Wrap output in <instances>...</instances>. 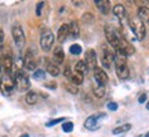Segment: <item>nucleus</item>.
Wrapping results in <instances>:
<instances>
[{
	"instance_id": "nucleus-1",
	"label": "nucleus",
	"mask_w": 149,
	"mask_h": 137,
	"mask_svg": "<svg viewBox=\"0 0 149 137\" xmlns=\"http://www.w3.org/2000/svg\"><path fill=\"white\" fill-rule=\"evenodd\" d=\"M105 36H107V40L109 41V44L115 48L116 53H119V55L130 56V55H133L135 52L134 47L124 38V36L111 25L105 26Z\"/></svg>"
},
{
	"instance_id": "nucleus-2",
	"label": "nucleus",
	"mask_w": 149,
	"mask_h": 137,
	"mask_svg": "<svg viewBox=\"0 0 149 137\" xmlns=\"http://www.w3.org/2000/svg\"><path fill=\"white\" fill-rule=\"evenodd\" d=\"M128 23H130V27H131L133 33L135 34V37L138 38L139 41L144 40L145 36H146V27H145L144 22L141 21L137 15H134L128 19Z\"/></svg>"
},
{
	"instance_id": "nucleus-3",
	"label": "nucleus",
	"mask_w": 149,
	"mask_h": 137,
	"mask_svg": "<svg viewBox=\"0 0 149 137\" xmlns=\"http://www.w3.org/2000/svg\"><path fill=\"white\" fill-rule=\"evenodd\" d=\"M115 64H116V75L120 79H127L130 77V70H128L126 56L117 53L115 56Z\"/></svg>"
},
{
	"instance_id": "nucleus-4",
	"label": "nucleus",
	"mask_w": 149,
	"mask_h": 137,
	"mask_svg": "<svg viewBox=\"0 0 149 137\" xmlns=\"http://www.w3.org/2000/svg\"><path fill=\"white\" fill-rule=\"evenodd\" d=\"M14 82H15V86H18L21 90H26L31 86L28 75L21 68H17L15 71H14Z\"/></svg>"
},
{
	"instance_id": "nucleus-5",
	"label": "nucleus",
	"mask_w": 149,
	"mask_h": 137,
	"mask_svg": "<svg viewBox=\"0 0 149 137\" xmlns=\"http://www.w3.org/2000/svg\"><path fill=\"white\" fill-rule=\"evenodd\" d=\"M105 118H107V114H104V112H100V114L88 116L84 122L86 129H88V130H95V129H98V127L101 126V121L105 119Z\"/></svg>"
},
{
	"instance_id": "nucleus-6",
	"label": "nucleus",
	"mask_w": 149,
	"mask_h": 137,
	"mask_svg": "<svg viewBox=\"0 0 149 137\" xmlns=\"http://www.w3.org/2000/svg\"><path fill=\"white\" fill-rule=\"evenodd\" d=\"M11 34H13V38H14V42L18 49H22L25 47V33L22 30V27L19 25H14L13 29H11Z\"/></svg>"
},
{
	"instance_id": "nucleus-7",
	"label": "nucleus",
	"mask_w": 149,
	"mask_h": 137,
	"mask_svg": "<svg viewBox=\"0 0 149 137\" xmlns=\"http://www.w3.org/2000/svg\"><path fill=\"white\" fill-rule=\"evenodd\" d=\"M0 89L4 95H11L14 89H15V82H14V78L8 75V74H4L3 78L0 81Z\"/></svg>"
},
{
	"instance_id": "nucleus-8",
	"label": "nucleus",
	"mask_w": 149,
	"mask_h": 137,
	"mask_svg": "<svg viewBox=\"0 0 149 137\" xmlns=\"http://www.w3.org/2000/svg\"><path fill=\"white\" fill-rule=\"evenodd\" d=\"M54 44V34L51 33V30H44L40 36V47L43 51H50Z\"/></svg>"
},
{
	"instance_id": "nucleus-9",
	"label": "nucleus",
	"mask_w": 149,
	"mask_h": 137,
	"mask_svg": "<svg viewBox=\"0 0 149 137\" xmlns=\"http://www.w3.org/2000/svg\"><path fill=\"white\" fill-rule=\"evenodd\" d=\"M112 11H113V15H116V18L119 19L120 25H122V26H127L128 25L127 11H126V8H124V5L123 4H116L113 8H112Z\"/></svg>"
},
{
	"instance_id": "nucleus-10",
	"label": "nucleus",
	"mask_w": 149,
	"mask_h": 137,
	"mask_svg": "<svg viewBox=\"0 0 149 137\" xmlns=\"http://www.w3.org/2000/svg\"><path fill=\"white\" fill-rule=\"evenodd\" d=\"M94 79H95L97 84L104 85V86H105V85L108 84V81H109V77H108L107 71H105L104 68L95 67L94 68Z\"/></svg>"
},
{
	"instance_id": "nucleus-11",
	"label": "nucleus",
	"mask_w": 149,
	"mask_h": 137,
	"mask_svg": "<svg viewBox=\"0 0 149 137\" xmlns=\"http://www.w3.org/2000/svg\"><path fill=\"white\" fill-rule=\"evenodd\" d=\"M84 63L87 64V67L88 70L90 68H94L97 67V53L94 49H88L87 52H86V56H84Z\"/></svg>"
},
{
	"instance_id": "nucleus-12",
	"label": "nucleus",
	"mask_w": 149,
	"mask_h": 137,
	"mask_svg": "<svg viewBox=\"0 0 149 137\" xmlns=\"http://www.w3.org/2000/svg\"><path fill=\"white\" fill-rule=\"evenodd\" d=\"M112 62H115V55H113L109 49L102 48V64H104L107 68H109Z\"/></svg>"
},
{
	"instance_id": "nucleus-13",
	"label": "nucleus",
	"mask_w": 149,
	"mask_h": 137,
	"mask_svg": "<svg viewBox=\"0 0 149 137\" xmlns=\"http://www.w3.org/2000/svg\"><path fill=\"white\" fill-rule=\"evenodd\" d=\"M53 60H54V63L57 64V66H58V64H61L65 60V53H64V49H62V47L54 48Z\"/></svg>"
},
{
	"instance_id": "nucleus-14",
	"label": "nucleus",
	"mask_w": 149,
	"mask_h": 137,
	"mask_svg": "<svg viewBox=\"0 0 149 137\" xmlns=\"http://www.w3.org/2000/svg\"><path fill=\"white\" fill-rule=\"evenodd\" d=\"M25 68L26 70H31V71H36V59H33L32 52H28L26 56H25Z\"/></svg>"
},
{
	"instance_id": "nucleus-15",
	"label": "nucleus",
	"mask_w": 149,
	"mask_h": 137,
	"mask_svg": "<svg viewBox=\"0 0 149 137\" xmlns=\"http://www.w3.org/2000/svg\"><path fill=\"white\" fill-rule=\"evenodd\" d=\"M68 36H69V25H68V23H64V25L58 29V36H57V38H58L59 42H64Z\"/></svg>"
},
{
	"instance_id": "nucleus-16",
	"label": "nucleus",
	"mask_w": 149,
	"mask_h": 137,
	"mask_svg": "<svg viewBox=\"0 0 149 137\" xmlns=\"http://www.w3.org/2000/svg\"><path fill=\"white\" fill-rule=\"evenodd\" d=\"M80 34V27H79V23L77 21H72L69 23V36L72 38H77Z\"/></svg>"
},
{
	"instance_id": "nucleus-17",
	"label": "nucleus",
	"mask_w": 149,
	"mask_h": 137,
	"mask_svg": "<svg viewBox=\"0 0 149 137\" xmlns=\"http://www.w3.org/2000/svg\"><path fill=\"white\" fill-rule=\"evenodd\" d=\"M46 70H47V73L50 75H53V77H57L61 74V70L57 64L54 63V62H47V66H46Z\"/></svg>"
},
{
	"instance_id": "nucleus-18",
	"label": "nucleus",
	"mask_w": 149,
	"mask_h": 137,
	"mask_svg": "<svg viewBox=\"0 0 149 137\" xmlns=\"http://www.w3.org/2000/svg\"><path fill=\"white\" fill-rule=\"evenodd\" d=\"M94 3H95V5L100 8V11H101L104 15H107L108 12H109V1L108 0H97Z\"/></svg>"
},
{
	"instance_id": "nucleus-19",
	"label": "nucleus",
	"mask_w": 149,
	"mask_h": 137,
	"mask_svg": "<svg viewBox=\"0 0 149 137\" xmlns=\"http://www.w3.org/2000/svg\"><path fill=\"white\" fill-rule=\"evenodd\" d=\"M93 93H94L95 97H104V95H105V86L94 82L93 84Z\"/></svg>"
},
{
	"instance_id": "nucleus-20",
	"label": "nucleus",
	"mask_w": 149,
	"mask_h": 137,
	"mask_svg": "<svg viewBox=\"0 0 149 137\" xmlns=\"http://www.w3.org/2000/svg\"><path fill=\"white\" fill-rule=\"evenodd\" d=\"M142 22H148L149 23V8L148 7H139L138 8V15H137Z\"/></svg>"
},
{
	"instance_id": "nucleus-21",
	"label": "nucleus",
	"mask_w": 149,
	"mask_h": 137,
	"mask_svg": "<svg viewBox=\"0 0 149 137\" xmlns=\"http://www.w3.org/2000/svg\"><path fill=\"white\" fill-rule=\"evenodd\" d=\"M74 70H76V73L81 74V75H86V74L88 73V67H87V64L84 63V60H79L76 66H74Z\"/></svg>"
},
{
	"instance_id": "nucleus-22",
	"label": "nucleus",
	"mask_w": 149,
	"mask_h": 137,
	"mask_svg": "<svg viewBox=\"0 0 149 137\" xmlns=\"http://www.w3.org/2000/svg\"><path fill=\"white\" fill-rule=\"evenodd\" d=\"M37 100H39V95H37L36 92H28L26 96H25V101H26L29 105L36 104Z\"/></svg>"
},
{
	"instance_id": "nucleus-23",
	"label": "nucleus",
	"mask_w": 149,
	"mask_h": 137,
	"mask_svg": "<svg viewBox=\"0 0 149 137\" xmlns=\"http://www.w3.org/2000/svg\"><path fill=\"white\" fill-rule=\"evenodd\" d=\"M130 129H131V125H130V123H124V125H120V126L115 127V129L112 130V133H113V134H122V133L128 132Z\"/></svg>"
},
{
	"instance_id": "nucleus-24",
	"label": "nucleus",
	"mask_w": 149,
	"mask_h": 137,
	"mask_svg": "<svg viewBox=\"0 0 149 137\" xmlns=\"http://www.w3.org/2000/svg\"><path fill=\"white\" fill-rule=\"evenodd\" d=\"M69 79H70V84H73V85H76V86H77V85H80L81 82H83V75L74 71V73L70 75Z\"/></svg>"
},
{
	"instance_id": "nucleus-25",
	"label": "nucleus",
	"mask_w": 149,
	"mask_h": 137,
	"mask_svg": "<svg viewBox=\"0 0 149 137\" xmlns=\"http://www.w3.org/2000/svg\"><path fill=\"white\" fill-rule=\"evenodd\" d=\"M69 52L72 55H80L81 53V47H80L79 44H73V45H70Z\"/></svg>"
},
{
	"instance_id": "nucleus-26",
	"label": "nucleus",
	"mask_w": 149,
	"mask_h": 137,
	"mask_svg": "<svg viewBox=\"0 0 149 137\" xmlns=\"http://www.w3.org/2000/svg\"><path fill=\"white\" fill-rule=\"evenodd\" d=\"M33 78L35 79H44L46 78V71L44 70H37L36 71H33Z\"/></svg>"
},
{
	"instance_id": "nucleus-27",
	"label": "nucleus",
	"mask_w": 149,
	"mask_h": 137,
	"mask_svg": "<svg viewBox=\"0 0 149 137\" xmlns=\"http://www.w3.org/2000/svg\"><path fill=\"white\" fill-rule=\"evenodd\" d=\"M65 89L68 90L69 93H72V95H77V92H79V89H77V86L73 84H66L65 85Z\"/></svg>"
},
{
	"instance_id": "nucleus-28",
	"label": "nucleus",
	"mask_w": 149,
	"mask_h": 137,
	"mask_svg": "<svg viewBox=\"0 0 149 137\" xmlns=\"http://www.w3.org/2000/svg\"><path fill=\"white\" fill-rule=\"evenodd\" d=\"M62 130L65 133H69L73 130V122H64L62 123Z\"/></svg>"
},
{
	"instance_id": "nucleus-29",
	"label": "nucleus",
	"mask_w": 149,
	"mask_h": 137,
	"mask_svg": "<svg viewBox=\"0 0 149 137\" xmlns=\"http://www.w3.org/2000/svg\"><path fill=\"white\" fill-rule=\"evenodd\" d=\"M61 122H64V118H55V119H51V121H48L46 123V126H54V125H57V123H61Z\"/></svg>"
},
{
	"instance_id": "nucleus-30",
	"label": "nucleus",
	"mask_w": 149,
	"mask_h": 137,
	"mask_svg": "<svg viewBox=\"0 0 149 137\" xmlns=\"http://www.w3.org/2000/svg\"><path fill=\"white\" fill-rule=\"evenodd\" d=\"M43 5H44V1H39V3H37V7H36V15H37V16L42 15V8H43Z\"/></svg>"
},
{
	"instance_id": "nucleus-31",
	"label": "nucleus",
	"mask_w": 149,
	"mask_h": 137,
	"mask_svg": "<svg viewBox=\"0 0 149 137\" xmlns=\"http://www.w3.org/2000/svg\"><path fill=\"white\" fill-rule=\"evenodd\" d=\"M108 110L109 111H116L117 110V103H113V101L108 103Z\"/></svg>"
},
{
	"instance_id": "nucleus-32",
	"label": "nucleus",
	"mask_w": 149,
	"mask_h": 137,
	"mask_svg": "<svg viewBox=\"0 0 149 137\" xmlns=\"http://www.w3.org/2000/svg\"><path fill=\"white\" fill-rule=\"evenodd\" d=\"M64 74H65V77H68V78H70V75H72V70H70V66L68 64L66 67H65V71H64Z\"/></svg>"
},
{
	"instance_id": "nucleus-33",
	"label": "nucleus",
	"mask_w": 149,
	"mask_h": 137,
	"mask_svg": "<svg viewBox=\"0 0 149 137\" xmlns=\"http://www.w3.org/2000/svg\"><path fill=\"white\" fill-rule=\"evenodd\" d=\"M3 42H4V32L0 29V47L3 45Z\"/></svg>"
},
{
	"instance_id": "nucleus-34",
	"label": "nucleus",
	"mask_w": 149,
	"mask_h": 137,
	"mask_svg": "<svg viewBox=\"0 0 149 137\" xmlns=\"http://www.w3.org/2000/svg\"><path fill=\"white\" fill-rule=\"evenodd\" d=\"M138 101H139V103H145V101H146V93H142V95L139 96Z\"/></svg>"
},
{
	"instance_id": "nucleus-35",
	"label": "nucleus",
	"mask_w": 149,
	"mask_h": 137,
	"mask_svg": "<svg viewBox=\"0 0 149 137\" xmlns=\"http://www.w3.org/2000/svg\"><path fill=\"white\" fill-rule=\"evenodd\" d=\"M83 19H86V21H91V19H93V15H91L90 12H87V14H84Z\"/></svg>"
},
{
	"instance_id": "nucleus-36",
	"label": "nucleus",
	"mask_w": 149,
	"mask_h": 137,
	"mask_svg": "<svg viewBox=\"0 0 149 137\" xmlns=\"http://www.w3.org/2000/svg\"><path fill=\"white\" fill-rule=\"evenodd\" d=\"M21 137H29V134H22Z\"/></svg>"
},
{
	"instance_id": "nucleus-37",
	"label": "nucleus",
	"mask_w": 149,
	"mask_h": 137,
	"mask_svg": "<svg viewBox=\"0 0 149 137\" xmlns=\"http://www.w3.org/2000/svg\"><path fill=\"white\" fill-rule=\"evenodd\" d=\"M144 137H149V132H148V133H146V134H145V136H144Z\"/></svg>"
},
{
	"instance_id": "nucleus-38",
	"label": "nucleus",
	"mask_w": 149,
	"mask_h": 137,
	"mask_svg": "<svg viewBox=\"0 0 149 137\" xmlns=\"http://www.w3.org/2000/svg\"><path fill=\"white\" fill-rule=\"evenodd\" d=\"M0 73H1V62H0Z\"/></svg>"
},
{
	"instance_id": "nucleus-39",
	"label": "nucleus",
	"mask_w": 149,
	"mask_h": 137,
	"mask_svg": "<svg viewBox=\"0 0 149 137\" xmlns=\"http://www.w3.org/2000/svg\"><path fill=\"white\" fill-rule=\"evenodd\" d=\"M146 108H148V110H149V103H148V104H146Z\"/></svg>"
}]
</instances>
